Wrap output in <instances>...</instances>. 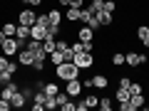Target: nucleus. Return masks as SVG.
Wrapping results in <instances>:
<instances>
[{
    "mask_svg": "<svg viewBox=\"0 0 149 111\" xmlns=\"http://www.w3.org/2000/svg\"><path fill=\"white\" fill-rule=\"evenodd\" d=\"M77 40H80V42H92V40H95V30H92L90 25H80L77 27Z\"/></svg>",
    "mask_w": 149,
    "mask_h": 111,
    "instance_id": "9b49d317",
    "label": "nucleus"
},
{
    "mask_svg": "<svg viewBox=\"0 0 149 111\" xmlns=\"http://www.w3.org/2000/svg\"><path fill=\"white\" fill-rule=\"evenodd\" d=\"M62 62H67V59H65V52L52 49V52H50V64H55V67H57V64H62Z\"/></svg>",
    "mask_w": 149,
    "mask_h": 111,
    "instance_id": "6ab92c4d",
    "label": "nucleus"
},
{
    "mask_svg": "<svg viewBox=\"0 0 149 111\" xmlns=\"http://www.w3.org/2000/svg\"><path fill=\"white\" fill-rule=\"evenodd\" d=\"M80 72L82 69L77 67L74 62H62L55 67V77H57L60 82H70V79H80Z\"/></svg>",
    "mask_w": 149,
    "mask_h": 111,
    "instance_id": "f257e3e1",
    "label": "nucleus"
},
{
    "mask_svg": "<svg viewBox=\"0 0 149 111\" xmlns=\"http://www.w3.org/2000/svg\"><path fill=\"white\" fill-rule=\"evenodd\" d=\"M82 84H85L87 89H100V91L109 89V79H107V74H95V77H90V79H85Z\"/></svg>",
    "mask_w": 149,
    "mask_h": 111,
    "instance_id": "7ed1b4c3",
    "label": "nucleus"
},
{
    "mask_svg": "<svg viewBox=\"0 0 149 111\" xmlns=\"http://www.w3.org/2000/svg\"><path fill=\"white\" fill-rule=\"evenodd\" d=\"M45 94H47V96H55V94H57V91H60V86L57 84H55V82H45Z\"/></svg>",
    "mask_w": 149,
    "mask_h": 111,
    "instance_id": "5701e85b",
    "label": "nucleus"
},
{
    "mask_svg": "<svg viewBox=\"0 0 149 111\" xmlns=\"http://www.w3.org/2000/svg\"><path fill=\"white\" fill-rule=\"evenodd\" d=\"M17 89H20V86H17V84H15V79H13L10 84H3V91H0V96H3V99H8V101H10V99H13V94H15Z\"/></svg>",
    "mask_w": 149,
    "mask_h": 111,
    "instance_id": "2eb2a0df",
    "label": "nucleus"
},
{
    "mask_svg": "<svg viewBox=\"0 0 149 111\" xmlns=\"http://www.w3.org/2000/svg\"><path fill=\"white\" fill-rule=\"evenodd\" d=\"M129 91H132V94H144V84H139V82H132V84H129Z\"/></svg>",
    "mask_w": 149,
    "mask_h": 111,
    "instance_id": "bb28decb",
    "label": "nucleus"
},
{
    "mask_svg": "<svg viewBox=\"0 0 149 111\" xmlns=\"http://www.w3.org/2000/svg\"><path fill=\"white\" fill-rule=\"evenodd\" d=\"M95 17H97V25L100 27H109L114 22V12H107V10H97Z\"/></svg>",
    "mask_w": 149,
    "mask_h": 111,
    "instance_id": "1a4fd4ad",
    "label": "nucleus"
},
{
    "mask_svg": "<svg viewBox=\"0 0 149 111\" xmlns=\"http://www.w3.org/2000/svg\"><path fill=\"white\" fill-rule=\"evenodd\" d=\"M3 40H5V35H3V30H0V47H3Z\"/></svg>",
    "mask_w": 149,
    "mask_h": 111,
    "instance_id": "58836bf2",
    "label": "nucleus"
},
{
    "mask_svg": "<svg viewBox=\"0 0 149 111\" xmlns=\"http://www.w3.org/2000/svg\"><path fill=\"white\" fill-rule=\"evenodd\" d=\"M60 5H65V8H70V0H57Z\"/></svg>",
    "mask_w": 149,
    "mask_h": 111,
    "instance_id": "4c0bfd02",
    "label": "nucleus"
},
{
    "mask_svg": "<svg viewBox=\"0 0 149 111\" xmlns=\"http://www.w3.org/2000/svg\"><path fill=\"white\" fill-rule=\"evenodd\" d=\"M10 109H13V106H10V101L0 96V111H10Z\"/></svg>",
    "mask_w": 149,
    "mask_h": 111,
    "instance_id": "72a5a7b5",
    "label": "nucleus"
},
{
    "mask_svg": "<svg viewBox=\"0 0 149 111\" xmlns=\"http://www.w3.org/2000/svg\"><path fill=\"white\" fill-rule=\"evenodd\" d=\"M87 8H90L92 12H97V10H102V8H104V0H92V3H90Z\"/></svg>",
    "mask_w": 149,
    "mask_h": 111,
    "instance_id": "c85d7f7f",
    "label": "nucleus"
},
{
    "mask_svg": "<svg viewBox=\"0 0 149 111\" xmlns=\"http://www.w3.org/2000/svg\"><path fill=\"white\" fill-rule=\"evenodd\" d=\"M129 104H132L134 111H137V109H142V106L147 104V96H144V94H132V96H129Z\"/></svg>",
    "mask_w": 149,
    "mask_h": 111,
    "instance_id": "f3484780",
    "label": "nucleus"
},
{
    "mask_svg": "<svg viewBox=\"0 0 149 111\" xmlns=\"http://www.w3.org/2000/svg\"><path fill=\"white\" fill-rule=\"evenodd\" d=\"M129 84H132L129 77H119V86H129Z\"/></svg>",
    "mask_w": 149,
    "mask_h": 111,
    "instance_id": "c9c22d12",
    "label": "nucleus"
},
{
    "mask_svg": "<svg viewBox=\"0 0 149 111\" xmlns=\"http://www.w3.org/2000/svg\"><path fill=\"white\" fill-rule=\"evenodd\" d=\"M20 3H22V5H27V8H35V10L42 5V0H20Z\"/></svg>",
    "mask_w": 149,
    "mask_h": 111,
    "instance_id": "7c9ffc66",
    "label": "nucleus"
},
{
    "mask_svg": "<svg viewBox=\"0 0 149 111\" xmlns=\"http://www.w3.org/2000/svg\"><path fill=\"white\" fill-rule=\"evenodd\" d=\"M70 5H74V8H85V0H70Z\"/></svg>",
    "mask_w": 149,
    "mask_h": 111,
    "instance_id": "e433bc0d",
    "label": "nucleus"
},
{
    "mask_svg": "<svg viewBox=\"0 0 149 111\" xmlns=\"http://www.w3.org/2000/svg\"><path fill=\"white\" fill-rule=\"evenodd\" d=\"M149 62V57L147 54H142V52H124V64L127 67H142V64H147Z\"/></svg>",
    "mask_w": 149,
    "mask_h": 111,
    "instance_id": "39448f33",
    "label": "nucleus"
},
{
    "mask_svg": "<svg viewBox=\"0 0 149 111\" xmlns=\"http://www.w3.org/2000/svg\"><path fill=\"white\" fill-rule=\"evenodd\" d=\"M0 30H3V35H5V37H15L17 22H3V25H0Z\"/></svg>",
    "mask_w": 149,
    "mask_h": 111,
    "instance_id": "a211bd4d",
    "label": "nucleus"
},
{
    "mask_svg": "<svg viewBox=\"0 0 149 111\" xmlns=\"http://www.w3.org/2000/svg\"><path fill=\"white\" fill-rule=\"evenodd\" d=\"M112 106H114V101H112L109 96H102V99H100V106H97V109H102V111H112Z\"/></svg>",
    "mask_w": 149,
    "mask_h": 111,
    "instance_id": "b1692460",
    "label": "nucleus"
},
{
    "mask_svg": "<svg viewBox=\"0 0 149 111\" xmlns=\"http://www.w3.org/2000/svg\"><path fill=\"white\" fill-rule=\"evenodd\" d=\"M27 101H30V96H27L22 89H17L15 94H13V99H10V106H13V109H22Z\"/></svg>",
    "mask_w": 149,
    "mask_h": 111,
    "instance_id": "9d476101",
    "label": "nucleus"
},
{
    "mask_svg": "<svg viewBox=\"0 0 149 111\" xmlns=\"http://www.w3.org/2000/svg\"><path fill=\"white\" fill-rule=\"evenodd\" d=\"M55 49H60V52H67V49H70V42H67V40H62V37H60L57 42H55Z\"/></svg>",
    "mask_w": 149,
    "mask_h": 111,
    "instance_id": "a878e982",
    "label": "nucleus"
},
{
    "mask_svg": "<svg viewBox=\"0 0 149 111\" xmlns=\"http://www.w3.org/2000/svg\"><path fill=\"white\" fill-rule=\"evenodd\" d=\"M47 17H50V22H52V25H60V22H62V17H65V12H60L57 8H52V10L47 12Z\"/></svg>",
    "mask_w": 149,
    "mask_h": 111,
    "instance_id": "aec40b11",
    "label": "nucleus"
},
{
    "mask_svg": "<svg viewBox=\"0 0 149 111\" xmlns=\"http://www.w3.org/2000/svg\"><path fill=\"white\" fill-rule=\"evenodd\" d=\"M25 42H27V40H17V37H5V40H3V47H0V52H3V54H8V57H15V54L20 52L22 47H25Z\"/></svg>",
    "mask_w": 149,
    "mask_h": 111,
    "instance_id": "f03ea898",
    "label": "nucleus"
},
{
    "mask_svg": "<svg viewBox=\"0 0 149 111\" xmlns=\"http://www.w3.org/2000/svg\"><path fill=\"white\" fill-rule=\"evenodd\" d=\"M137 40L142 42V47L149 49V25H139L137 27Z\"/></svg>",
    "mask_w": 149,
    "mask_h": 111,
    "instance_id": "ddd939ff",
    "label": "nucleus"
},
{
    "mask_svg": "<svg viewBox=\"0 0 149 111\" xmlns=\"http://www.w3.org/2000/svg\"><path fill=\"white\" fill-rule=\"evenodd\" d=\"M30 37H32V40H40V42H42L45 37H47V27H45V25H37V22H35V25L30 27Z\"/></svg>",
    "mask_w": 149,
    "mask_h": 111,
    "instance_id": "f8f14e48",
    "label": "nucleus"
},
{
    "mask_svg": "<svg viewBox=\"0 0 149 111\" xmlns=\"http://www.w3.org/2000/svg\"><path fill=\"white\" fill-rule=\"evenodd\" d=\"M35 20H37L35 8H22V10L17 12V25H27V27H32V25H35Z\"/></svg>",
    "mask_w": 149,
    "mask_h": 111,
    "instance_id": "423d86ee",
    "label": "nucleus"
},
{
    "mask_svg": "<svg viewBox=\"0 0 149 111\" xmlns=\"http://www.w3.org/2000/svg\"><path fill=\"white\" fill-rule=\"evenodd\" d=\"M32 62H35V54H32V49L22 47L20 52H17V64H20V67H27V69H32Z\"/></svg>",
    "mask_w": 149,
    "mask_h": 111,
    "instance_id": "6e6552de",
    "label": "nucleus"
},
{
    "mask_svg": "<svg viewBox=\"0 0 149 111\" xmlns=\"http://www.w3.org/2000/svg\"><path fill=\"white\" fill-rule=\"evenodd\" d=\"M15 37H17V40H30V27H27V25H17Z\"/></svg>",
    "mask_w": 149,
    "mask_h": 111,
    "instance_id": "412c9836",
    "label": "nucleus"
},
{
    "mask_svg": "<svg viewBox=\"0 0 149 111\" xmlns=\"http://www.w3.org/2000/svg\"><path fill=\"white\" fill-rule=\"evenodd\" d=\"M80 10H82V8L70 5L67 10H65V20H67V22H72V25H74V22H80Z\"/></svg>",
    "mask_w": 149,
    "mask_h": 111,
    "instance_id": "4468645a",
    "label": "nucleus"
},
{
    "mask_svg": "<svg viewBox=\"0 0 149 111\" xmlns=\"http://www.w3.org/2000/svg\"><path fill=\"white\" fill-rule=\"evenodd\" d=\"M60 109H62V111H74V101H72V99H70V101H65V104L60 106Z\"/></svg>",
    "mask_w": 149,
    "mask_h": 111,
    "instance_id": "f704fd0d",
    "label": "nucleus"
},
{
    "mask_svg": "<svg viewBox=\"0 0 149 111\" xmlns=\"http://www.w3.org/2000/svg\"><path fill=\"white\" fill-rule=\"evenodd\" d=\"M8 67H10V57L0 52V72H3V69H8Z\"/></svg>",
    "mask_w": 149,
    "mask_h": 111,
    "instance_id": "c756f323",
    "label": "nucleus"
},
{
    "mask_svg": "<svg viewBox=\"0 0 149 111\" xmlns=\"http://www.w3.org/2000/svg\"><path fill=\"white\" fill-rule=\"evenodd\" d=\"M102 10H107V12H114V10H117V3H114V0H104V8H102Z\"/></svg>",
    "mask_w": 149,
    "mask_h": 111,
    "instance_id": "473e14b6",
    "label": "nucleus"
},
{
    "mask_svg": "<svg viewBox=\"0 0 149 111\" xmlns=\"http://www.w3.org/2000/svg\"><path fill=\"white\" fill-rule=\"evenodd\" d=\"M47 35L50 37H57L60 35V25H52V22H50V25H47Z\"/></svg>",
    "mask_w": 149,
    "mask_h": 111,
    "instance_id": "2f4dec72",
    "label": "nucleus"
},
{
    "mask_svg": "<svg viewBox=\"0 0 149 111\" xmlns=\"http://www.w3.org/2000/svg\"><path fill=\"white\" fill-rule=\"evenodd\" d=\"M82 89H85V84H82L80 79H70V82H65V91H67L70 99H77V96L82 94Z\"/></svg>",
    "mask_w": 149,
    "mask_h": 111,
    "instance_id": "0eeeda50",
    "label": "nucleus"
},
{
    "mask_svg": "<svg viewBox=\"0 0 149 111\" xmlns=\"http://www.w3.org/2000/svg\"><path fill=\"white\" fill-rule=\"evenodd\" d=\"M85 104H87V109H97L100 106V96H95V94L85 96Z\"/></svg>",
    "mask_w": 149,
    "mask_h": 111,
    "instance_id": "393cba45",
    "label": "nucleus"
},
{
    "mask_svg": "<svg viewBox=\"0 0 149 111\" xmlns=\"http://www.w3.org/2000/svg\"><path fill=\"white\" fill-rule=\"evenodd\" d=\"M109 64H112V67H122V64H124V52H114L109 57Z\"/></svg>",
    "mask_w": 149,
    "mask_h": 111,
    "instance_id": "4be33fe9",
    "label": "nucleus"
},
{
    "mask_svg": "<svg viewBox=\"0 0 149 111\" xmlns=\"http://www.w3.org/2000/svg\"><path fill=\"white\" fill-rule=\"evenodd\" d=\"M72 62L77 64V67H80L82 72H87V69H92V67H95V52H77Z\"/></svg>",
    "mask_w": 149,
    "mask_h": 111,
    "instance_id": "20e7f679",
    "label": "nucleus"
},
{
    "mask_svg": "<svg viewBox=\"0 0 149 111\" xmlns=\"http://www.w3.org/2000/svg\"><path fill=\"white\" fill-rule=\"evenodd\" d=\"M129 96H132L129 86H117V91H114V99H117V104H122V101H129Z\"/></svg>",
    "mask_w": 149,
    "mask_h": 111,
    "instance_id": "dca6fc26",
    "label": "nucleus"
},
{
    "mask_svg": "<svg viewBox=\"0 0 149 111\" xmlns=\"http://www.w3.org/2000/svg\"><path fill=\"white\" fill-rule=\"evenodd\" d=\"M37 25H45V27H47L50 25V17H47V12H37Z\"/></svg>",
    "mask_w": 149,
    "mask_h": 111,
    "instance_id": "cd10ccee",
    "label": "nucleus"
}]
</instances>
